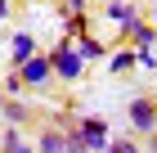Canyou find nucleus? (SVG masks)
Listing matches in <instances>:
<instances>
[{"mask_svg":"<svg viewBox=\"0 0 157 153\" xmlns=\"http://www.w3.org/2000/svg\"><path fill=\"white\" fill-rule=\"evenodd\" d=\"M49 68H54V77H63V81H81V72H85V59L72 50V41H63L54 54H49Z\"/></svg>","mask_w":157,"mask_h":153,"instance_id":"nucleus-1","label":"nucleus"},{"mask_svg":"<svg viewBox=\"0 0 157 153\" xmlns=\"http://www.w3.org/2000/svg\"><path fill=\"white\" fill-rule=\"evenodd\" d=\"M76 135H81L85 153H103V149H108V122H103V117H81Z\"/></svg>","mask_w":157,"mask_h":153,"instance_id":"nucleus-2","label":"nucleus"},{"mask_svg":"<svg viewBox=\"0 0 157 153\" xmlns=\"http://www.w3.org/2000/svg\"><path fill=\"white\" fill-rule=\"evenodd\" d=\"M126 113H130V126H135V131H144V135H153V131H157V104H153V99L139 95V99L126 104Z\"/></svg>","mask_w":157,"mask_h":153,"instance_id":"nucleus-3","label":"nucleus"},{"mask_svg":"<svg viewBox=\"0 0 157 153\" xmlns=\"http://www.w3.org/2000/svg\"><path fill=\"white\" fill-rule=\"evenodd\" d=\"M18 68H23V72H18V81H27V86H45L49 77H54V68H49L45 54H32V59L18 63Z\"/></svg>","mask_w":157,"mask_h":153,"instance_id":"nucleus-4","label":"nucleus"},{"mask_svg":"<svg viewBox=\"0 0 157 153\" xmlns=\"http://www.w3.org/2000/svg\"><path fill=\"white\" fill-rule=\"evenodd\" d=\"M103 14H108L117 27H126V32H135V27H139V9H135L130 0H126V5H121V0H108V9H103Z\"/></svg>","mask_w":157,"mask_h":153,"instance_id":"nucleus-5","label":"nucleus"},{"mask_svg":"<svg viewBox=\"0 0 157 153\" xmlns=\"http://www.w3.org/2000/svg\"><path fill=\"white\" fill-rule=\"evenodd\" d=\"M36 153H76V149H72V140H67L63 131H45L40 144H36Z\"/></svg>","mask_w":157,"mask_h":153,"instance_id":"nucleus-6","label":"nucleus"},{"mask_svg":"<svg viewBox=\"0 0 157 153\" xmlns=\"http://www.w3.org/2000/svg\"><path fill=\"white\" fill-rule=\"evenodd\" d=\"M9 54H13V63H27V59H32V54H36V41H32V32H13Z\"/></svg>","mask_w":157,"mask_h":153,"instance_id":"nucleus-7","label":"nucleus"},{"mask_svg":"<svg viewBox=\"0 0 157 153\" xmlns=\"http://www.w3.org/2000/svg\"><path fill=\"white\" fill-rule=\"evenodd\" d=\"M130 68H139V59H135V50H117V54L108 59V72H117V77H121V72H130Z\"/></svg>","mask_w":157,"mask_h":153,"instance_id":"nucleus-8","label":"nucleus"},{"mask_svg":"<svg viewBox=\"0 0 157 153\" xmlns=\"http://www.w3.org/2000/svg\"><path fill=\"white\" fill-rule=\"evenodd\" d=\"M76 54H81V59L85 63H90V59H103V45H99V41H94V36H76Z\"/></svg>","mask_w":157,"mask_h":153,"instance_id":"nucleus-9","label":"nucleus"},{"mask_svg":"<svg viewBox=\"0 0 157 153\" xmlns=\"http://www.w3.org/2000/svg\"><path fill=\"white\" fill-rule=\"evenodd\" d=\"M130 41H135V50H153L157 45V27H148V23H139L130 32Z\"/></svg>","mask_w":157,"mask_h":153,"instance_id":"nucleus-10","label":"nucleus"},{"mask_svg":"<svg viewBox=\"0 0 157 153\" xmlns=\"http://www.w3.org/2000/svg\"><path fill=\"white\" fill-rule=\"evenodd\" d=\"M0 149H5V153H36V149H32V144H27V140H23V135H18L13 126L5 131V144H0Z\"/></svg>","mask_w":157,"mask_h":153,"instance_id":"nucleus-11","label":"nucleus"},{"mask_svg":"<svg viewBox=\"0 0 157 153\" xmlns=\"http://www.w3.org/2000/svg\"><path fill=\"white\" fill-rule=\"evenodd\" d=\"M103 153H144V149H139L135 140H108V149H103Z\"/></svg>","mask_w":157,"mask_h":153,"instance_id":"nucleus-12","label":"nucleus"},{"mask_svg":"<svg viewBox=\"0 0 157 153\" xmlns=\"http://www.w3.org/2000/svg\"><path fill=\"white\" fill-rule=\"evenodd\" d=\"M5 117H9V122H23V117H27V108L13 99V104H5Z\"/></svg>","mask_w":157,"mask_h":153,"instance_id":"nucleus-13","label":"nucleus"},{"mask_svg":"<svg viewBox=\"0 0 157 153\" xmlns=\"http://www.w3.org/2000/svg\"><path fill=\"white\" fill-rule=\"evenodd\" d=\"M63 9L72 14V18H81V14H85V0H63Z\"/></svg>","mask_w":157,"mask_h":153,"instance_id":"nucleus-14","label":"nucleus"},{"mask_svg":"<svg viewBox=\"0 0 157 153\" xmlns=\"http://www.w3.org/2000/svg\"><path fill=\"white\" fill-rule=\"evenodd\" d=\"M5 14H9V0H0V18H5Z\"/></svg>","mask_w":157,"mask_h":153,"instance_id":"nucleus-15","label":"nucleus"},{"mask_svg":"<svg viewBox=\"0 0 157 153\" xmlns=\"http://www.w3.org/2000/svg\"><path fill=\"white\" fill-rule=\"evenodd\" d=\"M148 153H157V135H153V140H148Z\"/></svg>","mask_w":157,"mask_h":153,"instance_id":"nucleus-16","label":"nucleus"},{"mask_svg":"<svg viewBox=\"0 0 157 153\" xmlns=\"http://www.w3.org/2000/svg\"><path fill=\"white\" fill-rule=\"evenodd\" d=\"M153 104H157V99H153Z\"/></svg>","mask_w":157,"mask_h":153,"instance_id":"nucleus-17","label":"nucleus"}]
</instances>
